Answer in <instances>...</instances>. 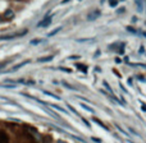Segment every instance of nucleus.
I'll list each match as a JSON object with an SVG mask.
<instances>
[{"mask_svg":"<svg viewBox=\"0 0 146 143\" xmlns=\"http://www.w3.org/2000/svg\"><path fill=\"white\" fill-rule=\"evenodd\" d=\"M27 33V31H23V32H18V33H12V35H3V36H0V40L1 41H9V40H14L15 37H19V36H23V35H26Z\"/></svg>","mask_w":146,"mask_h":143,"instance_id":"obj_1","label":"nucleus"},{"mask_svg":"<svg viewBox=\"0 0 146 143\" xmlns=\"http://www.w3.org/2000/svg\"><path fill=\"white\" fill-rule=\"evenodd\" d=\"M100 14H101V12H100L99 9H94V10H91V12L87 14V20H95L96 18L100 17Z\"/></svg>","mask_w":146,"mask_h":143,"instance_id":"obj_2","label":"nucleus"},{"mask_svg":"<svg viewBox=\"0 0 146 143\" xmlns=\"http://www.w3.org/2000/svg\"><path fill=\"white\" fill-rule=\"evenodd\" d=\"M27 64H30V60H25V61H22V63H18V64H15V65H13L9 72H17L18 69L23 68V67L27 65Z\"/></svg>","mask_w":146,"mask_h":143,"instance_id":"obj_3","label":"nucleus"},{"mask_svg":"<svg viewBox=\"0 0 146 143\" xmlns=\"http://www.w3.org/2000/svg\"><path fill=\"white\" fill-rule=\"evenodd\" d=\"M51 19H53L51 17H45L42 20H40V22H38L37 26H38V27H48V26L51 23Z\"/></svg>","mask_w":146,"mask_h":143,"instance_id":"obj_4","label":"nucleus"},{"mask_svg":"<svg viewBox=\"0 0 146 143\" xmlns=\"http://www.w3.org/2000/svg\"><path fill=\"white\" fill-rule=\"evenodd\" d=\"M0 143H10L9 136L7 134V132L0 130Z\"/></svg>","mask_w":146,"mask_h":143,"instance_id":"obj_5","label":"nucleus"},{"mask_svg":"<svg viewBox=\"0 0 146 143\" xmlns=\"http://www.w3.org/2000/svg\"><path fill=\"white\" fill-rule=\"evenodd\" d=\"M54 59L53 55H48V56H42V58H38L37 61L38 63H48V61H51Z\"/></svg>","mask_w":146,"mask_h":143,"instance_id":"obj_6","label":"nucleus"},{"mask_svg":"<svg viewBox=\"0 0 146 143\" xmlns=\"http://www.w3.org/2000/svg\"><path fill=\"white\" fill-rule=\"evenodd\" d=\"M135 4H136L137 9H139V13L144 12V1L142 0H135Z\"/></svg>","mask_w":146,"mask_h":143,"instance_id":"obj_7","label":"nucleus"},{"mask_svg":"<svg viewBox=\"0 0 146 143\" xmlns=\"http://www.w3.org/2000/svg\"><path fill=\"white\" fill-rule=\"evenodd\" d=\"M44 92V95H46V96H49V97H51V98H55V100H60V97L59 96H56V95H54V93H51V92H49V91H42Z\"/></svg>","mask_w":146,"mask_h":143,"instance_id":"obj_8","label":"nucleus"},{"mask_svg":"<svg viewBox=\"0 0 146 143\" xmlns=\"http://www.w3.org/2000/svg\"><path fill=\"white\" fill-rule=\"evenodd\" d=\"M76 68H78V69H80V71L82 72V73H86V72H87V67L83 65V64L77 63V64H76Z\"/></svg>","mask_w":146,"mask_h":143,"instance_id":"obj_9","label":"nucleus"},{"mask_svg":"<svg viewBox=\"0 0 146 143\" xmlns=\"http://www.w3.org/2000/svg\"><path fill=\"white\" fill-rule=\"evenodd\" d=\"M5 17H7V19H8V20H10L13 17H14V13H13L12 10H9V9H8L7 12H5Z\"/></svg>","mask_w":146,"mask_h":143,"instance_id":"obj_10","label":"nucleus"},{"mask_svg":"<svg viewBox=\"0 0 146 143\" xmlns=\"http://www.w3.org/2000/svg\"><path fill=\"white\" fill-rule=\"evenodd\" d=\"M53 109H55V110H58V111H60V113H63V114H67V110L66 109H63V107H60V106H58V105H50Z\"/></svg>","mask_w":146,"mask_h":143,"instance_id":"obj_11","label":"nucleus"},{"mask_svg":"<svg viewBox=\"0 0 146 143\" xmlns=\"http://www.w3.org/2000/svg\"><path fill=\"white\" fill-rule=\"evenodd\" d=\"M81 107L85 109V110H86V111H88V113L94 114V109H92V107H90V106H87L86 103H81Z\"/></svg>","mask_w":146,"mask_h":143,"instance_id":"obj_12","label":"nucleus"},{"mask_svg":"<svg viewBox=\"0 0 146 143\" xmlns=\"http://www.w3.org/2000/svg\"><path fill=\"white\" fill-rule=\"evenodd\" d=\"M60 30H62V27H56L54 31H51V32H49V33H48V36H49V37H51V36L56 35V33H58V32H60Z\"/></svg>","mask_w":146,"mask_h":143,"instance_id":"obj_13","label":"nucleus"},{"mask_svg":"<svg viewBox=\"0 0 146 143\" xmlns=\"http://www.w3.org/2000/svg\"><path fill=\"white\" fill-rule=\"evenodd\" d=\"M94 121H95V123H96V124H99V125H100V127H101V128H103V129H105V130H108V128H106V127H105V125H104V124H103V123H101V121H100V120H99V119L94 118Z\"/></svg>","mask_w":146,"mask_h":143,"instance_id":"obj_14","label":"nucleus"},{"mask_svg":"<svg viewBox=\"0 0 146 143\" xmlns=\"http://www.w3.org/2000/svg\"><path fill=\"white\" fill-rule=\"evenodd\" d=\"M1 87L3 88H10V90H13V88L17 87V84H9V83H8V84H1Z\"/></svg>","mask_w":146,"mask_h":143,"instance_id":"obj_15","label":"nucleus"},{"mask_svg":"<svg viewBox=\"0 0 146 143\" xmlns=\"http://www.w3.org/2000/svg\"><path fill=\"white\" fill-rule=\"evenodd\" d=\"M109 5L110 7H117L118 5V0H109Z\"/></svg>","mask_w":146,"mask_h":143,"instance_id":"obj_16","label":"nucleus"},{"mask_svg":"<svg viewBox=\"0 0 146 143\" xmlns=\"http://www.w3.org/2000/svg\"><path fill=\"white\" fill-rule=\"evenodd\" d=\"M41 42V40L40 38H35V40H32L31 41V45H38V43Z\"/></svg>","mask_w":146,"mask_h":143,"instance_id":"obj_17","label":"nucleus"},{"mask_svg":"<svg viewBox=\"0 0 146 143\" xmlns=\"http://www.w3.org/2000/svg\"><path fill=\"white\" fill-rule=\"evenodd\" d=\"M63 86H64V87H67V88H69V90H74V87H72V86L71 84H68V83H67V82H63Z\"/></svg>","mask_w":146,"mask_h":143,"instance_id":"obj_18","label":"nucleus"},{"mask_svg":"<svg viewBox=\"0 0 146 143\" xmlns=\"http://www.w3.org/2000/svg\"><path fill=\"white\" fill-rule=\"evenodd\" d=\"M104 86H105V87L108 88V91H109V92H110V93L113 92V91H111V88H110V86H109V84H108V83H106V82H104Z\"/></svg>","mask_w":146,"mask_h":143,"instance_id":"obj_19","label":"nucleus"},{"mask_svg":"<svg viewBox=\"0 0 146 143\" xmlns=\"http://www.w3.org/2000/svg\"><path fill=\"white\" fill-rule=\"evenodd\" d=\"M68 109H69V110H71V111H72V113H73V114H76V115H77V111H76V110H74V109H73V106H71V105H68Z\"/></svg>","mask_w":146,"mask_h":143,"instance_id":"obj_20","label":"nucleus"},{"mask_svg":"<svg viewBox=\"0 0 146 143\" xmlns=\"http://www.w3.org/2000/svg\"><path fill=\"white\" fill-rule=\"evenodd\" d=\"M60 71H63V72H67V73H71L72 71L69 68H60Z\"/></svg>","mask_w":146,"mask_h":143,"instance_id":"obj_21","label":"nucleus"},{"mask_svg":"<svg viewBox=\"0 0 146 143\" xmlns=\"http://www.w3.org/2000/svg\"><path fill=\"white\" fill-rule=\"evenodd\" d=\"M82 121H83V123L86 124V125H87V128H90V123H88V121L86 120V119H82Z\"/></svg>","mask_w":146,"mask_h":143,"instance_id":"obj_22","label":"nucleus"},{"mask_svg":"<svg viewBox=\"0 0 146 143\" xmlns=\"http://www.w3.org/2000/svg\"><path fill=\"white\" fill-rule=\"evenodd\" d=\"M7 64H8V61H4V63H0V69H1V68H4V67L7 65Z\"/></svg>","mask_w":146,"mask_h":143,"instance_id":"obj_23","label":"nucleus"},{"mask_svg":"<svg viewBox=\"0 0 146 143\" xmlns=\"http://www.w3.org/2000/svg\"><path fill=\"white\" fill-rule=\"evenodd\" d=\"M92 141H94V142H98V143H101V141H100V139L95 138V137H92Z\"/></svg>","mask_w":146,"mask_h":143,"instance_id":"obj_24","label":"nucleus"},{"mask_svg":"<svg viewBox=\"0 0 146 143\" xmlns=\"http://www.w3.org/2000/svg\"><path fill=\"white\" fill-rule=\"evenodd\" d=\"M69 59H80V56L76 55V56H69Z\"/></svg>","mask_w":146,"mask_h":143,"instance_id":"obj_25","label":"nucleus"},{"mask_svg":"<svg viewBox=\"0 0 146 143\" xmlns=\"http://www.w3.org/2000/svg\"><path fill=\"white\" fill-rule=\"evenodd\" d=\"M142 110L146 113V105H145V103H142Z\"/></svg>","mask_w":146,"mask_h":143,"instance_id":"obj_26","label":"nucleus"},{"mask_svg":"<svg viewBox=\"0 0 146 143\" xmlns=\"http://www.w3.org/2000/svg\"><path fill=\"white\" fill-rule=\"evenodd\" d=\"M68 1H71V0H62V4H66V3H68Z\"/></svg>","mask_w":146,"mask_h":143,"instance_id":"obj_27","label":"nucleus"},{"mask_svg":"<svg viewBox=\"0 0 146 143\" xmlns=\"http://www.w3.org/2000/svg\"><path fill=\"white\" fill-rule=\"evenodd\" d=\"M115 63H118V64H119V63H121V59L117 58V59H115Z\"/></svg>","mask_w":146,"mask_h":143,"instance_id":"obj_28","label":"nucleus"},{"mask_svg":"<svg viewBox=\"0 0 146 143\" xmlns=\"http://www.w3.org/2000/svg\"><path fill=\"white\" fill-rule=\"evenodd\" d=\"M4 22H8V20H3L1 18H0V23H4Z\"/></svg>","mask_w":146,"mask_h":143,"instance_id":"obj_29","label":"nucleus"},{"mask_svg":"<svg viewBox=\"0 0 146 143\" xmlns=\"http://www.w3.org/2000/svg\"><path fill=\"white\" fill-rule=\"evenodd\" d=\"M56 143H67V142H64V141H56Z\"/></svg>","mask_w":146,"mask_h":143,"instance_id":"obj_30","label":"nucleus"},{"mask_svg":"<svg viewBox=\"0 0 146 143\" xmlns=\"http://www.w3.org/2000/svg\"><path fill=\"white\" fill-rule=\"evenodd\" d=\"M142 35H144V36H145V37H146V32H144V33H142Z\"/></svg>","mask_w":146,"mask_h":143,"instance_id":"obj_31","label":"nucleus"},{"mask_svg":"<svg viewBox=\"0 0 146 143\" xmlns=\"http://www.w3.org/2000/svg\"><path fill=\"white\" fill-rule=\"evenodd\" d=\"M104 1H105V0H101V3H104Z\"/></svg>","mask_w":146,"mask_h":143,"instance_id":"obj_32","label":"nucleus"},{"mask_svg":"<svg viewBox=\"0 0 146 143\" xmlns=\"http://www.w3.org/2000/svg\"><path fill=\"white\" fill-rule=\"evenodd\" d=\"M122 1H124V0H122Z\"/></svg>","mask_w":146,"mask_h":143,"instance_id":"obj_33","label":"nucleus"},{"mask_svg":"<svg viewBox=\"0 0 146 143\" xmlns=\"http://www.w3.org/2000/svg\"><path fill=\"white\" fill-rule=\"evenodd\" d=\"M145 24H146V22H145Z\"/></svg>","mask_w":146,"mask_h":143,"instance_id":"obj_34","label":"nucleus"}]
</instances>
